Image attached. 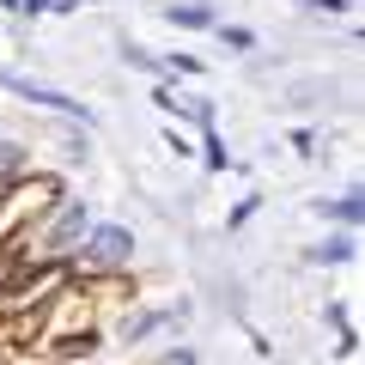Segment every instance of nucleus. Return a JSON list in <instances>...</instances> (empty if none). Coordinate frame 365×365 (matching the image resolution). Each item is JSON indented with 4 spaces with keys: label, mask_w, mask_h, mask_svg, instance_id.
<instances>
[{
    "label": "nucleus",
    "mask_w": 365,
    "mask_h": 365,
    "mask_svg": "<svg viewBox=\"0 0 365 365\" xmlns=\"http://www.w3.org/2000/svg\"><path fill=\"white\" fill-rule=\"evenodd\" d=\"M128 250H134V237L122 232V225H104V232H91L86 262H98V268H116V262H128Z\"/></svg>",
    "instance_id": "2"
},
{
    "label": "nucleus",
    "mask_w": 365,
    "mask_h": 365,
    "mask_svg": "<svg viewBox=\"0 0 365 365\" xmlns=\"http://www.w3.org/2000/svg\"><path fill=\"white\" fill-rule=\"evenodd\" d=\"M165 19H170V25H182V31H207L213 25V6H207V0H177Z\"/></svg>",
    "instance_id": "3"
},
{
    "label": "nucleus",
    "mask_w": 365,
    "mask_h": 365,
    "mask_svg": "<svg viewBox=\"0 0 365 365\" xmlns=\"http://www.w3.org/2000/svg\"><path fill=\"white\" fill-rule=\"evenodd\" d=\"M311 13H347V0H311Z\"/></svg>",
    "instance_id": "8"
},
{
    "label": "nucleus",
    "mask_w": 365,
    "mask_h": 365,
    "mask_svg": "<svg viewBox=\"0 0 365 365\" xmlns=\"http://www.w3.org/2000/svg\"><path fill=\"white\" fill-rule=\"evenodd\" d=\"M6 91H19V98H31V104H43V110H61V116H73V122H91V110L79 104V98H67V91H55V86H37V79H25V73H6Z\"/></svg>",
    "instance_id": "1"
},
{
    "label": "nucleus",
    "mask_w": 365,
    "mask_h": 365,
    "mask_svg": "<svg viewBox=\"0 0 365 365\" xmlns=\"http://www.w3.org/2000/svg\"><path fill=\"white\" fill-rule=\"evenodd\" d=\"M79 225H86V207H73V213H67V220H61V225H55V244H67V237H73V232H79Z\"/></svg>",
    "instance_id": "7"
},
{
    "label": "nucleus",
    "mask_w": 365,
    "mask_h": 365,
    "mask_svg": "<svg viewBox=\"0 0 365 365\" xmlns=\"http://www.w3.org/2000/svg\"><path fill=\"white\" fill-rule=\"evenodd\" d=\"M165 317H170V311H146V317H134V323H128V341H134V335H153Z\"/></svg>",
    "instance_id": "5"
},
{
    "label": "nucleus",
    "mask_w": 365,
    "mask_h": 365,
    "mask_svg": "<svg viewBox=\"0 0 365 365\" xmlns=\"http://www.w3.org/2000/svg\"><path fill=\"white\" fill-rule=\"evenodd\" d=\"M323 213H335L341 225H359V213H365V201H359V195H341L335 207H323Z\"/></svg>",
    "instance_id": "4"
},
{
    "label": "nucleus",
    "mask_w": 365,
    "mask_h": 365,
    "mask_svg": "<svg viewBox=\"0 0 365 365\" xmlns=\"http://www.w3.org/2000/svg\"><path fill=\"white\" fill-rule=\"evenodd\" d=\"M317 262H353V244H347V237H335V244L317 250Z\"/></svg>",
    "instance_id": "6"
}]
</instances>
